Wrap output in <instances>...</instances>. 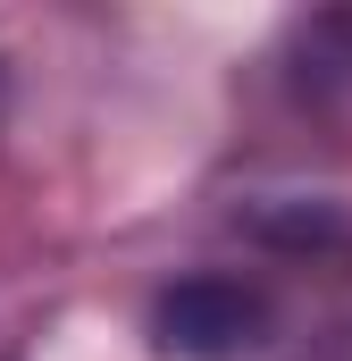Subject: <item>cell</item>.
Segmentation results:
<instances>
[{"label":"cell","mask_w":352,"mask_h":361,"mask_svg":"<svg viewBox=\"0 0 352 361\" xmlns=\"http://www.w3.org/2000/svg\"><path fill=\"white\" fill-rule=\"evenodd\" d=\"M151 345L176 361H235L268 345V302L235 277H184L151 302Z\"/></svg>","instance_id":"1"}]
</instances>
